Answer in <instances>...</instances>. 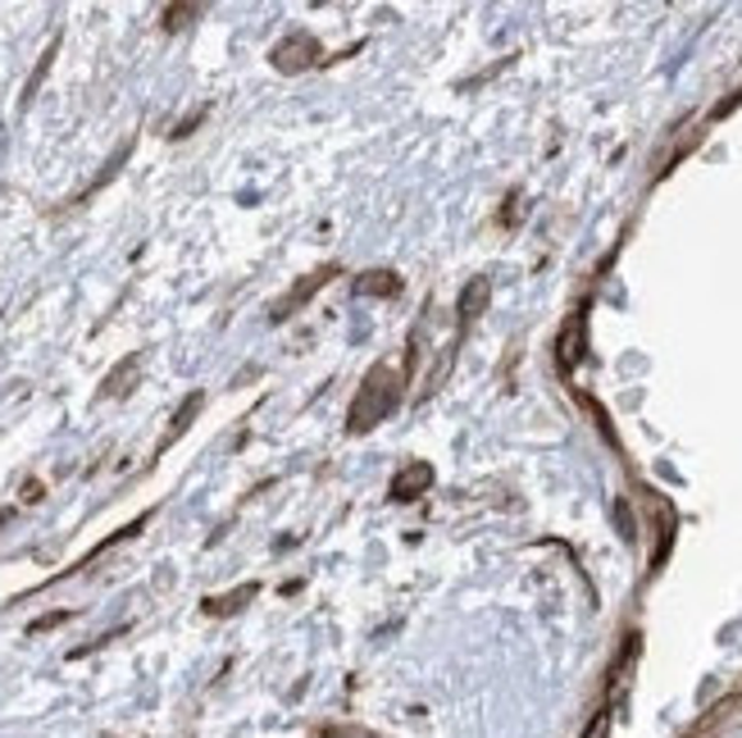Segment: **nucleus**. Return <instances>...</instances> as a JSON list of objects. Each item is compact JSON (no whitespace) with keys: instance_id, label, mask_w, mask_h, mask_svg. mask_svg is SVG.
<instances>
[{"instance_id":"1","label":"nucleus","mask_w":742,"mask_h":738,"mask_svg":"<svg viewBox=\"0 0 742 738\" xmlns=\"http://www.w3.org/2000/svg\"><path fill=\"white\" fill-rule=\"evenodd\" d=\"M396 396H401V374H396V369H387V365H374L364 374L351 411H347V428H351V434H369L379 420H387V411L396 406Z\"/></svg>"},{"instance_id":"2","label":"nucleus","mask_w":742,"mask_h":738,"mask_svg":"<svg viewBox=\"0 0 742 738\" xmlns=\"http://www.w3.org/2000/svg\"><path fill=\"white\" fill-rule=\"evenodd\" d=\"M273 69L278 74H301V69H311L315 59H319V42L311 37V33H292V37H283L273 46Z\"/></svg>"},{"instance_id":"3","label":"nucleus","mask_w":742,"mask_h":738,"mask_svg":"<svg viewBox=\"0 0 742 738\" xmlns=\"http://www.w3.org/2000/svg\"><path fill=\"white\" fill-rule=\"evenodd\" d=\"M432 488V466H424V460H411V466H401L387 483V497L392 502H415L424 497V492Z\"/></svg>"},{"instance_id":"4","label":"nucleus","mask_w":742,"mask_h":738,"mask_svg":"<svg viewBox=\"0 0 742 738\" xmlns=\"http://www.w3.org/2000/svg\"><path fill=\"white\" fill-rule=\"evenodd\" d=\"M333 273H337L333 265H324V269H315V273H305V279H301V283H296V288H292L283 301L273 305V315H269V320H292V311H301V305L311 301V297H315V292H319V288L333 279Z\"/></svg>"},{"instance_id":"5","label":"nucleus","mask_w":742,"mask_h":738,"mask_svg":"<svg viewBox=\"0 0 742 738\" xmlns=\"http://www.w3.org/2000/svg\"><path fill=\"white\" fill-rule=\"evenodd\" d=\"M487 301H492V283L487 279H470L465 288H460V297H456V315L470 324V320H479L487 311Z\"/></svg>"},{"instance_id":"6","label":"nucleus","mask_w":742,"mask_h":738,"mask_svg":"<svg viewBox=\"0 0 742 738\" xmlns=\"http://www.w3.org/2000/svg\"><path fill=\"white\" fill-rule=\"evenodd\" d=\"M351 292L356 297H396L401 292V279L392 269H369V273H360V279L351 283Z\"/></svg>"},{"instance_id":"7","label":"nucleus","mask_w":742,"mask_h":738,"mask_svg":"<svg viewBox=\"0 0 742 738\" xmlns=\"http://www.w3.org/2000/svg\"><path fill=\"white\" fill-rule=\"evenodd\" d=\"M256 593H260V583H246V589H237V593H228V597H210L205 611H210V615H233V611H241L246 602H251Z\"/></svg>"},{"instance_id":"8","label":"nucleus","mask_w":742,"mask_h":738,"mask_svg":"<svg viewBox=\"0 0 742 738\" xmlns=\"http://www.w3.org/2000/svg\"><path fill=\"white\" fill-rule=\"evenodd\" d=\"M201 402H205V396H201V392H192V396H188V402H182V406H178V415H173V428H169V443H173V438H182V434H188V424H192V415L201 411Z\"/></svg>"},{"instance_id":"9","label":"nucleus","mask_w":742,"mask_h":738,"mask_svg":"<svg viewBox=\"0 0 742 738\" xmlns=\"http://www.w3.org/2000/svg\"><path fill=\"white\" fill-rule=\"evenodd\" d=\"M201 10L196 5H169L165 10V27H182V19H196Z\"/></svg>"},{"instance_id":"10","label":"nucleus","mask_w":742,"mask_h":738,"mask_svg":"<svg viewBox=\"0 0 742 738\" xmlns=\"http://www.w3.org/2000/svg\"><path fill=\"white\" fill-rule=\"evenodd\" d=\"M583 738H610V716L602 712V716H593V725L583 729Z\"/></svg>"},{"instance_id":"11","label":"nucleus","mask_w":742,"mask_h":738,"mask_svg":"<svg viewBox=\"0 0 742 738\" xmlns=\"http://www.w3.org/2000/svg\"><path fill=\"white\" fill-rule=\"evenodd\" d=\"M69 620V611H55V615H42V620H33V634H42V629H55V625H65Z\"/></svg>"}]
</instances>
